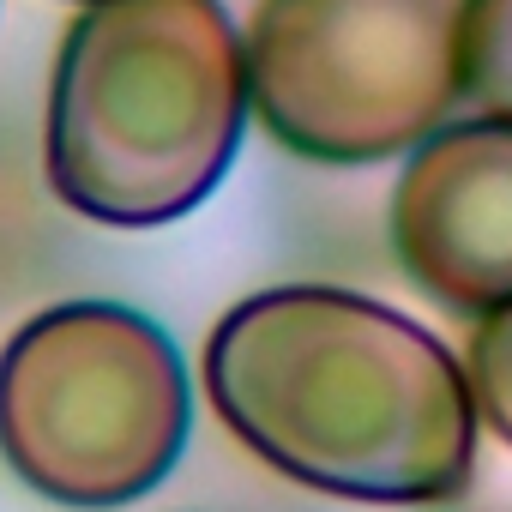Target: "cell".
Returning <instances> with one entry per match:
<instances>
[{
	"label": "cell",
	"instance_id": "2",
	"mask_svg": "<svg viewBox=\"0 0 512 512\" xmlns=\"http://www.w3.org/2000/svg\"><path fill=\"white\" fill-rule=\"evenodd\" d=\"M247 127V55L223 0H85L61 37L43 169L67 211L109 229L187 217Z\"/></svg>",
	"mask_w": 512,
	"mask_h": 512
},
{
	"label": "cell",
	"instance_id": "3",
	"mask_svg": "<svg viewBox=\"0 0 512 512\" xmlns=\"http://www.w3.org/2000/svg\"><path fill=\"white\" fill-rule=\"evenodd\" d=\"M193 428V392L169 332L121 302H61L0 350V458L73 512L151 494Z\"/></svg>",
	"mask_w": 512,
	"mask_h": 512
},
{
	"label": "cell",
	"instance_id": "5",
	"mask_svg": "<svg viewBox=\"0 0 512 512\" xmlns=\"http://www.w3.org/2000/svg\"><path fill=\"white\" fill-rule=\"evenodd\" d=\"M392 247L416 290L452 314L512 302V121L434 127L392 187Z\"/></svg>",
	"mask_w": 512,
	"mask_h": 512
},
{
	"label": "cell",
	"instance_id": "1",
	"mask_svg": "<svg viewBox=\"0 0 512 512\" xmlns=\"http://www.w3.org/2000/svg\"><path fill=\"white\" fill-rule=\"evenodd\" d=\"M205 392L241 446L338 500L434 506L476 470L470 374L428 326L356 290L235 302L205 344Z\"/></svg>",
	"mask_w": 512,
	"mask_h": 512
},
{
	"label": "cell",
	"instance_id": "6",
	"mask_svg": "<svg viewBox=\"0 0 512 512\" xmlns=\"http://www.w3.org/2000/svg\"><path fill=\"white\" fill-rule=\"evenodd\" d=\"M458 85L470 115L512 121V0H464Z\"/></svg>",
	"mask_w": 512,
	"mask_h": 512
},
{
	"label": "cell",
	"instance_id": "4",
	"mask_svg": "<svg viewBox=\"0 0 512 512\" xmlns=\"http://www.w3.org/2000/svg\"><path fill=\"white\" fill-rule=\"evenodd\" d=\"M464 0H260L241 31L247 109L332 169L416 151L464 103Z\"/></svg>",
	"mask_w": 512,
	"mask_h": 512
},
{
	"label": "cell",
	"instance_id": "7",
	"mask_svg": "<svg viewBox=\"0 0 512 512\" xmlns=\"http://www.w3.org/2000/svg\"><path fill=\"white\" fill-rule=\"evenodd\" d=\"M464 374H470V392H476L482 422L512 446V302L476 320Z\"/></svg>",
	"mask_w": 512,
	"mask_h": 512
}]
</instances>
